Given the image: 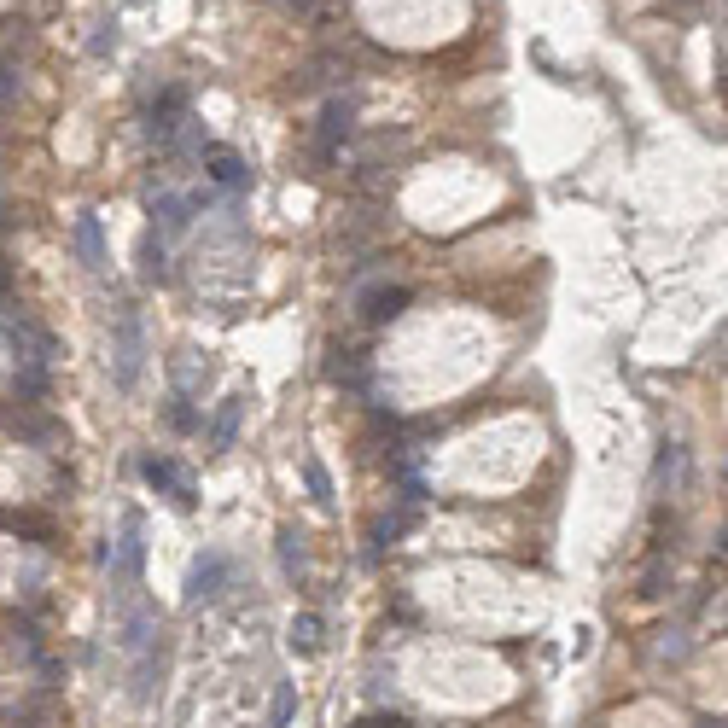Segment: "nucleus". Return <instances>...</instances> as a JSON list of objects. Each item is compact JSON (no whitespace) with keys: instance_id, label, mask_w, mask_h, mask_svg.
<instances>
[{"instance_id":"nucleus-1","label":"nucleus","mask_w":728,"mask_h":728,"mask_svg":"<svg viewBox=\"0 0 728 728\" xmlns=\"http://www.w3.org/2000/svg\"><path fill=\"white\" fill-rule=\"evenodd\" d=\"M111 362H117V385L129 391L134 379H140V362H146V344H140V315L123 309L117 315V350H111Z\"/></svg>"},{"instance_id":"nucleus-2","label":"nucleus","mask_w":728,"mask_h":728,"mask_svg":"<svg viewBox=\"0 0 728 728\" xmlns=\"http://www.w3.org/2000/svg\"><path fill=\"white\" fill-rule=\"evenodd\" d=\"M402 303H408V286H367V292H356V309H362V321H391Z\"/></svg>"},{"instance_id":"nucleus-3","label":"nucleus","mask_w":728,"mask_h":728,"mask_svg":"<svg viewBox=\"0 0 728 728\" xmlns=\"http://www.w3.org/2000/svg\"><path fill=\"white\" fill-rule=\"evenodd\" d=\"M344 140H350V105L332 100L327 117H321V146H315V152H321V158H338V146H344Z\"/></svg>"},{"instance_id":"nucleus-4","label":"nucleus","mask_w":728,"mask_h":728,"mask_svg":"<svg viewBox=\"0 0 728 728\" xmlns=\"http://www.w3.org/2000/svg\"><path fill=\"white\" fill-rule=\"evenodd\" d=\"M222 583H228V560H222V554H204V560L193 565V600H216Z\"/></svg>"},{"instance_id":"nucleus-5","label":"nucleus","mask_w":728,"mask_h":728,"mask_svg":"<svg viewBox=\"0 0 728 728\" xmlns=\"http://www.w3.org/2000/svg\"><path fill=\"white\" fill-rule=\"evenodd\" d=\"M204 158H210V175H216V187H228V193H239V187H245V164L233 158L228 146H210Z\"/></svg>"},{"instance_id":"nucleus-6","label":"nucleus","mask_w":728,"mask_h":728,"mask_svg":"<svg viewBox=\"0 0 728 728\" xmlns=\"http://www.w3.org/2000/svg\"><path fill=\"white\" fill-rule=\"evenodd\" d=\"M239 414H245V402H239V397H228L222 408H216V420H210V449H216V455H222V449L233 443V431H239Z\"/></svg>"},{"instance_id":"nucleus-7","label":"nucleus","mask_w":728,"mask_h":728,"mask_svg":"<svg viewBox=\"0 0 728 728\" xmlns=\"http://www.w3.org/2000/svg\"><path fill=\"white\" fill-rule=\"evenodd\" d=\"M146 484H158V490H169V496L181 501V507L193 501V490H187V478H181V472H175V466H169V461H158V455L146 461Z\"/></svg>"},{"instance_id":"nucleus-8","label":"nucleus","mask_w":728,"mask_h":728,"mask_svg":"<svg viewBox=\"0 0 728 728\" xmlns=\"http://www.w3.org/2000/svg\"><path fill=\"white\" fill-rule=\"evenodd\" d=\"M76 251H82L88 268H105V239H100V222H94V216L76 222Z\"/></svg>"},{"instance_id":"nucleus-9","label":"nucleus","mask_w":728,"mask_h":728,"mask_svg":"<svg viewBox=\"0 0 728 728\" xmlns=\"http://www.w3.org/2000/svg\"><path fill=\"white\" fill-rule=\"evenodd\" d=\"M292 647L315 653V647H321V618H298V624H292Z\"/></svg>"},{"instance_id":"nucleus-10","label":"nucleus","mask_w":728,"mask_h":728,"mask_svg":"<svg viewBox=\"0 0 728 728\" xmlns=\"http://www.w3.org/2000/svg\"><path fill=\"white\" fill-rule=\"evenodd\" d=\"M292 705H298V694H292V688L280 682V694H274V728H286V723H292Z\"/></svg>"},{"instance_id":"nucleus-11","label":"nucleus","mask_w":728,"mask_h":728,"mask_svg":"<svg viewBox=\"0 0 728 728\" xmlns=\"http://www.w3.org/2000/svg\"><path fill=\"white\" fill-rule=\"evenodd\" d=\"M280 548H286V571L298 577V571H303V542L292 536V530H280Z\"/></svg>"},{"instance_id":"nucleus-12","label":"nucleus","mask_w":728,"mask_h":728,"mask_svg":"<svg viewBox=\"0 0 728 728\" xmlns=\"http://www.w3.org/2000/svg\"><path fill=\"white\" fill-rule=\"evenodd\" d=\"M303 478H309V490H315V501H332V484H327V472H321V466H315V461L303 466Z\"/></svg>"}]
</instances>
